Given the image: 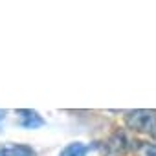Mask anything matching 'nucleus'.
<instances>
[{"mask_svg":"<svg viewBox=\"0 0 156 156\" xmlns=\"http://www.w3.org/2000/svg\"><path fill=\"white\" fill-rule=\"evenodd\" d=\"M125 125L141 134H151L152 129L156 127V110L152 108H136V110H127L125 112Z\"/></svg>","mask_w":156,"mask_h":156,"instance_id":"nucleus-1","label":"nucleus"},{"mask_svg":"<svg viewBox=\"0 0 156 156\" xmlns=\"http://www.w3.org/2000/svg\"><path fill=\"white\" fill-rule=\"evenodd\" d=\"M132 149V140H129L123 129L114 130L105 141L99 143V151L103 156H125Z\"/></svg>","mask_w":156,"mask_h":156,"instance_id":"nucleus-2","label":"nucleus"},{"mask_svg":"<svg viewBox=\"0 0 156 156\" xmlns=\"http://www.w3.org/2000/svg\"><path fill=\"white\" fill-rule=\"evenodd\" d=\"M15 114H17V123L20 129L35 130V129H41L46 125V119L35 108H19V110H15Z\"/></svg>","mask_w":156,"mask_h":156,"instance_id":"nucleus-3","label":"nucleus"},{"mask_svg":"<svg viewBox=\"0 0 156 156\" xmlns=\"http://www.w3.org/2000/svg\"><path fill=\"white\" fill-rule=\"evenodd\" d=\"M0 156H37V151L28 143H0Z\"/></svg>","mask_w":156,"mask_h":156,"instance_id":"nucleus-4","label":"nucleus"},{"mask_svg":"<svg viewBox=\"0 0 156 156\" xmlns=\"http://www.w3.org/2000/svg\"><path fill=\"white\" fill-rule=\"evenodd\" d=\"M92 149H99V143H83V141H72L64 145L59 156H87Z\"/></svg>","mask_w":156,"mask_h":156,"instance_id":"nucleus-5","label":"nucleus"},{"mask_svg":"<svg viewBox=\"0 0 156 156\" xmlns=\"http://www.w3.org/2000/svg\"><path fill=\"white\" fill-rule=\"evenodd\" d=\"M130 151H132L134 156H156V143L132 140V149Z\"/></svg>","mask_w":156,"mask_h":156,"instance_id":"nucleus-6","label":"nucleus"},{"mask_svg":"<svg viewBox=\"0 0 156 156\" xmlns=\"http://www.w3.org/2000/svg\"><path fill=\"white\" fill-rule=\"evenodd\" d=\"M4 119H6V110H0V132L4 130Z\"/></svg>","mask_w":156,"mask_h":156,"instance_id":"nucleus-7","label":"nucleus"},{"mask_svg":"<svg viewBox=\"0 0 156 156\" xmlns=\"http://www.w3.org/2000/svg\"><path fill=\"white\" fill-rule=\"evenodd\" d=\"M151 138H152V140H154V141H156V127H154V129H152V132H151Z\"/></svg>","mask_w":156,"mask_h":156,"instance_id":"nucleus-8","label":"nucleus"}]
</instances>
